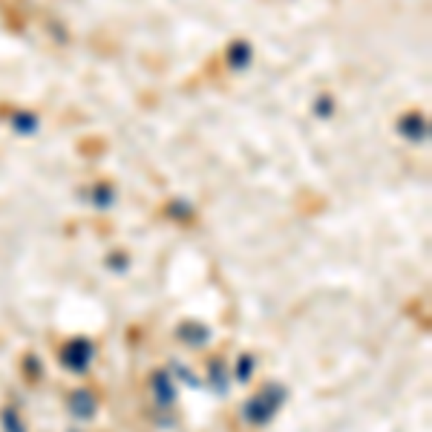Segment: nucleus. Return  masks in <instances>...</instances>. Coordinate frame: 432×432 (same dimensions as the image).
<instances>
[{"instance_id": "1", "label": "nucleus", "mask_w": 432, "mask_h": 432, "mask_svg": "<svg viewBox=\"0 0 432 432\" xmlns=\"http://www.w3.org/2000/svg\"><path fill=\"white\" fill-rule=\"evenodd\" d=\"M283 403H285V389L283 386H277V383L262 386L259 392L245 403V421L248 424H257V427L268 424Z\"/></svg>"}, {"instance_id": "2", "label": "nucleus", "mask_w": 432, "mask_h": 432, "mask_svg": "<svg viewBox=\"0 0 432 432\" xmlns=\"http://www.w3.org/2000/svg\"><path fill=\"white\" fill-rule=\"evenodd\" d=\"M92 343L90 340H73V343H69L66 346V349H64V364L69 366V369H75V372H84V369H87L90 364H92Z\"/></svg>"}, {"instance_id": "3", "label": "nucleus", "mask_w": 432, "mask_h": 432, "mask_svg": "<svg viewBox=\"0 0 432 432\" xmlns=\"http://www.w3.org/2000/svg\"><path fill=\"white\" fill-rule=\"evenodd\" d=\"M398 130L401 136H407L409 142H424V138L429 136V127H427V118L421 113H409V116H403L398 121Z\"/></svg>"}, {"instance_id": "4", "label": "nucleus", "mask_w": 432, "mask_h": 432, "mask_svg": "<svg viewBox=\"0 0 432 432\" xmlns=\"http://www.w3.org/2000/svg\"><path fill=\"white\" fill-rule=\"evenodd\" d=\"M95 407H99V401H95V395L87 392V389H78V392L69 398V409H73V415L81 418V421L92 418V415H95Z\"/></svg>"}, {"instance_id": "5", "label": "nucleus", "mask_w": 432, "mask_h": 432, "mask_svg": "<svg viewBox=\"0 0 432 432\" xmlns=\"http://www.w3.org/2000/svg\"><path fill=\"white\" fill-rule=\"evenodd\" d=\"M153 392H156V401L162 403V407H170V403L176 401V389H173L170 374H167V372L153 374Z\"/></svg>"}, {"instance_id": "6", "label": "nucleus", "mask_w": 432, "mask_h": 432, "mask_svg": "<svg viewBox=\"0 0 432 432\" xmlns=\"http://www.w3.org/2000/svg\"><path fill=\"white\" fill-rule=\"evenodd\" d=\"M179 338H182V340H188L190 346H202V343H207V340H211V331H207L205 326H196V323H185L182 329H179Z\"/></svg>"}, {"instance_id": "7", "label": "nucleus", "mask_w": 432, "mask_h": 432, "mask_svg": "<svg viewBox=\"0 0 432 432\" xmlns=\"http://www.w3.org/2000/svg\"><path fill=\"white\" fill-rule=\"evenodd\" d=\"M228 61H231V66H236V69L248 66V64H251V47L245 44V40H236V44L231 47V52H228Z\"/></svg>"}, {"instance_id": "8", "label": "nucleus", "mask_w": 432, "mask_h": 432, "mask_svg": "<svg viewBox=\"0 0 432 432\" xmlns=\"http://www.w3.org/2000/svg\"><path fill=\"white\" fill-rule=\"evenodd\" d=\"M12 121H15V130H18V133H32V130H35V124H38V118L29 116V113H18Z\"/></svg>"}, {"instance_id": "9", "label": "nucleus", "mask_w": 432, "mask_h": 432, "mask_svg": "<svg viewBox=\"0 0 432 432\" xmlns=\"http://www.w3.org/2000/svg\"><path fill=\"white\" fill-rule=\"evenodd\" d=\"M211 381H216V389H219V392H225V389H228V383H225V374H222V364H219V360H216V364L211 366Z\"/></svg>"}, {"instance_id": "10", "label": "nucleus", "mask_w": 432, "mask_h": 432, "mask_svg": "<svg viewBox=\"0 0 432 432\" xmlns=\"http://www.w3.org/2000/svg\"><path fill=\"white\" fill-rule=\"evenodd\" d=\"M251 369H254V360H251L248 355L240 360V369H236V378H240V381H248L251 378Z\"/></svg>"}, {"instance_id": "11", "label": "nucleus", "mask_w": 432, "mask_h": 432, "mask_svg": "<svg viewBox=\"0 0 432 432\" xmlns=\"http://www.w3.org/2000/svg\"><path fill=\"white\" fill-rule=\"evenodd\" d=\"M3 424H6V429H9V432H23V427H21V421H18V415L12 412V409H6V412H3Z\"/></svg>"}, {"instance_id": "12", "label": "nucleus", "mask_w": 432, "mask_h": 432, "mask_svg": "<svg viewBox=\"0 0 432 432\" xmlns=\"http://www.w3.org/2000/svg\"><path fill=\"white\" fill-rule=\"evenodd\" d=\"M110 202H113V193H110V188H104V185L95 188V205L104 207V205H110Z\"/></svg>"}, {"instance_id": "13", "label": "nucleus", "mask_w": 432, "mask_h": 432, "mask_svg": "<svg viewBox=\"0 0 432 432\" xmlns=\"http://www.w3.org/2000/svg\"><path fill=\"white\" fill-rule=\"evenodd\" d=\"M317 116H331V110H334V104H331V99H326V95H323V99H317Z\"/></svg>"}]
</instances>
